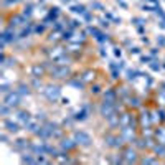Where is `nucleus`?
Returning <instances> with one entry per match:
<instances>
[{
	"label": "nucleus",
	"instance_id": "412c9836",
	"mask_svg": "<svg viewBox=\"0 0 165 165\" xmlns=\"http://www.w3.org/2000/svg\"><path fill=\"white\" fill-rule=\"evenodd\" d=\"M22 164H36V155L35 154H25L23 152V155H22Z\"/></svg>",
	"mask_w": 165,
	"mask_h": 165
},
{
	"label": "nucleus",
	"instance_id": "a211bd4d",
	"mask_svg": "<svg viewBox=\"0 0 165 165\" xmlns=\"http://www.w3.org/2000/svg\"><path fill=\"white\" fill-rule=\"evenodd\" d=\"M88 116H89V107H88V106H83V107L73 116V121H84V119H88Z\"/></svg>",
	"mask_w": 165,
	"mask_h": 165
},
{
	"label": "nucleus",
	"instance_id": "0eeeda50",
	"mask_svg": "<svg viewBox=\"0 0 165 165\" xmlns=\"http://www.w3.org/2000/svg\"><path fill=\"white\" fill-rule=\"evenodd\" d=\"M73 139H74V140L78 142V145H81V147H89V145L92 144L91 135L84 131H74L73 132Z\"/></svg>",
	"mask_w": 165,
	"mask_h": 165
},
{
	"label": "nucleus",
	"instance_id": "2eb2a0df",
	"mask_svg": "<svg viewBox=\"0 0 165 165\" xmlns=\"http://www.w3.org/2000/svg\"><path fill=\"white\" fill-rule=\"evenodd\" d=\"M154 139L157 142H162L165 144V125L164 124H158L155 125V132H154Z\"/></svg>",
	"mask_w": 165,
	"mask_h": 165
},
{
	"label": "nucleus",
	"instance_id": "b1692460",
	"mask_svg": "<svg viewBox=\"0 0 165 165\" xmlns=\"http://www.w3.org/2000/svg\"><path fill=\"white\" fill-rule=\"evenodd\" d=\"M94 74H96L94 71H84L83 74H81V78H83V81H84L86 84H88V83H91V81H94V78H96Z\"/></svg>",
	"mask_w": 165,
	"mask_h": 165
},
{
	"label": "nucleus",
	"instance_id": "39448f33",
	"mask_svg": "<svg viewBox=\"0 0 165 165\" xmlns=\"http://www.w3.org/2000/svg\"><path fill=\"white\" fill-rule=\"evenodd\" d=\"M137 121H139V129H144V127H150L152 124V116H150V109L147 107H140V112L137 114Z\"/></svg>",
	"mask_w": 165,
	"mask_h": 165
},
{
	"label": "nucleus",
	"instance_id": "dca6fc26",
	"mask_svg": "<svg viewBox=\"0 0 165 165\" xmlns=\"http://www.w3.org/2000/svg\"><path fill=\"white\" fill-rule=\"evenodd\" d=\"M66 83H68V84H71V86H74V88H78V89H83V88L86 86V83L83 81L81 76H71L69 79H66Z\"/></svg>",
	"mask_w": 165,
	"mask_h": 165
},
{
	"label": "nucleus",
	"instance_id": "72a5a7b5",
	"mask_svg": "<svg viewBox=\"0 0 165 165\" xmlns=\"http://www.w3.org/2000/svg\"><path fill=\"white\" fill-rule=\"evenodd\" d=\"M140 61H142V63H150L152 58L150 56H140Z\"/></svg>",
	"mask_w": 165,
	"mask_h": 165
},
{
	"label": "nucleus",
	"instance_id": "9b49d317",
	"mask_svg": "<svg viewBox=\"0 0 165 165\" xmlns=\"http://www.w3.org/2000/svg\"><path fill=\"white\" fill-rule=\"evenodd\" d=\"M2 125H3V129H5L8 134H18L20 132V129H22V125L15 121H10V119H7V117H3V121H2Z\"/></svg>",
	"mask_w": 165,
	"mask_h": 165
},
{
	"label": "nucleus",
	"instance_id": "7c9ffc66",
	"mask_svg": "<svg viewBox=\"0 0 165 165\" xmlns=\"http://www.w3.org/2000/svg\"><path fill=\"white\" fill-rule=\"evenodd\" d=\"M32 8H33V7L30 5V3L25 5V8H23V15H25V17H30V15H32Z\"/></svg>",
	"mask_w": 165,
	"mask_h": 165
},
{
	"label": "nucleus",
	"instance_id": "aec40b11",
	"mask_svg": "<svg viewBox=\"0 0 165 165\" xmlns=\"http://www.w3.org/2000/svg\"><path fill=\"white\" fill-rule=\"evenodd\" d=\"M17 91L22 94V96H28L30 92H32V84H25V83H20L17 88H15Z\"/></svg>",
	"mask_w": 165,
	"mask_h": 165
},
{
	"label": "nucleus",
	"instance_id": "c85d7f7f",
	"mask_svg": "<svg viewBox=\"0 0 165 165\" xmlns=\"http://www.w3.org/2000/svg\"><path fill=\"white\" fill-rule=\"evenodd\" d=\"M0 91H2V94H7V92H10L12 89H10V84H7L5 81L2 83V86H0Z\"/></svg>",
	"mask_w": 165,
	"mask_h": 165
},
{
	"label": "nucleus",
	"instance_id": "2f4dec72",
	"mask_svg": "<svg viewBox=\"0 0 165 165\" xmlns=\"http://www.w3.org/2000/svg\"><path fill=\"white\" fill-rule=\"evenodd\" d=\"M157 43H158V46H165V36L164 35H160L157 38Z\"/></svg>",
	"mask_w": 165,
	"mask_h": 165
},
{
	"label": "nucleus",
	"instance_id": "f03ea898",
	"mask_svg": "<svg viewBox=\"0 0 165 165\" xmlns=\"http://www.w3.org/2000/svg\"><path fill=\"white\" fill-rule=\"evenodd\" d=\"M121 154L124 157V164H137L139 162V150L132 144H125L121 149Z\"/></svg>",
	"mask_w": 165,
	"mask_h": 165
},
{
	"label": "nucleus",
	"instance_id": "f8f14e48",
	"mask_svg": "<svg viewBox=\"0 0 165 165\" xmlns=\"http://www.w3.org/2000/svg\"><path fill=\"white\" fill-rule=\"evenodd\" d=\"M61 142H59V147H61V150H66V152H71L74 150L76 147H78V142L71 137H61L59 139Z\"/></svg>",
	"mask_w": 165,
	"mask_h": 165
},
{
	"label": "nucleus",
	"instance_id": "ddd939ff",
	"mask_svg": "<svg viewBox=\"0 0 165 165\" xmlns=\"http://www.w3.org/2000/svg\"><path fill=\"white\" fill-rule=\"evenodd\" d=\"M46 66L45 63L43 65H40V63H35V65H32V68H30V74H32V78H43L46 74Z\"/></svg>",
	"mask_w": 165,
	"mask_h": 165
},
{
	"label": "nucleus",
	"instance_id": "5701e85b",
	"mask_svg": "<svg viewBox=\"0 0 165 165\" xmlns=\"http://www.w3.org/2000/svg\"><path fill=\"white\" fill-rule=\"evenodd\" d=\"M32 88H35L36 91H45V86L41 83V78H32Z\"/></svg>",
	"mask_w": 165,
	"mask_h": 165
},
{
	"label": "nucleus",
	"instance_id": "1a4fd4ad",
	"mask_svg": "<svg viewBox=\"0 0 165 165\" xmlns=\"http://www.w3.org/2000/svg\"><path fill=\"white\" fill-rule=\"evenodd\" d=\"M32 140L30 139H17L15 142H13V150H17V152H26V150H30L32 149Z\"/></svg>",
	"mask_w": 165,
	"mask_h": 165
},
{
	"label": "nucleus",
	"instance_id": "c756f323",
	"mask_svg": "<svg viewBox=\"0 0 165 165\" xmlns=\"http://www.w3.org/2000/svg\"><path fill=\"white\" fill-rule=\"evenodd\" d=\"M149 66H150L152 71H158V69H160V63H158V61H150Z\"/></svg>",
	"mask_w": 165,
	"mask_h": 165
},
{
	"label": "nucleus",
	"instance_id": "cd10ccee",
	"mask_svg": "<svg viewBox=\"0 0 165 165\" xmlns=\"http://www.w3.org/2000/svg\"><path fill=\"white\" fill-rule=\"evenodd\" d=\"M89 92H91V94H94V96H96V94H99V92H101V86H99V84H91Z\"/></svg>",
	"mask_w": 165,
	"mask_h": 165
},
{
	"label": "nucleus",
	"instance_id": "a19ab883",
	"mask_svg": "<svg viewBox=\"0 0 165 165\" xmlns=\"http://www.w3.org/2000/svg\"><path fill=\"white\" fill-rule=\"evenodd\" d=\"M63 2H65V3H68V2H69V0H63Z\"/></svg>",
	"mask_w": 165,
	"mask_h": 165
},
{
	"label": "nucleus",
	"instance_id": "4c0bfd02",
	"mask_svg": "<svg viewBox=\"0 0 165 165\" xmlns=\"http://www.w3.org/2000/svg\"><path fill=\"white\" fill-rule=\"evenodd\" d=\"M114 55H116V56H121V55H122L121 48H114Z\"/></svg>",
	"mask_w": 165,
	"mask_h": 165
},
{
	"label": "nucleus",
	"instance_id": "4468645a",
	"mask_svg": "<svg viewBox=\"0 0 165 165\" xmlns=\"http://www.w3.org/2000/svg\"><path fill=\"white\" fill-rule=\"evenodd\" d=\"M102 99H106V101H111V102H116L119 99V92L116 88H109V89H106L104 92H102Z\"/></svg>",
	"mask_w": 165,
	"mask_h": 165
},
{
	"label": "nucleus",
	"instance_id": "473e14b6",
	"mask_svg": "<svg viewBox=\"0 0 165 165\" xmlns=\"http://www.w3.org/2000/svg\"><path fill=\"white\" fill-rule=\"evenodd\" d=\"M43 30H45V23H43V25H38L36 28H35V32L36 33H43Z\"/></svg>",
	"mask_w": 165,
	"mask_h": 165
},
{
	"label": "nucleus",
	"instance_id": "6e6552de",
	"mask_svg": "<svg viewBox=\"0 0 165 165\" xmlns=\"http://www.w3.org/2000/svg\"><path fill=\"white\" fill-rule=\"evenodd\" d=\"M45 53L48 55V58H50V59H53V61L56 63V61H58L59 58H63V56H65V55H66L68 51H66L65 48H61V46H55V48L45 50Z\"/></svg>",
	"mask_w": 165,
	"mask_h": 165
},
{
	"label": "nucleus",
	"instance_id": "bb28decb",
	"mask_svg": "<svg viewBox=\"0 0 165 165\" xmlns=\"http://www.w3.org/2000/svg\"><path fill=\"white\" fill-rule=\"evenodd\" d=\"M158 111V119H160V124H165V109L164 107H157Z\"/></svg>",
	"mask_w": 165,
	"mask_h": 165
},
{
	"label": "nucleus",
	"instance_id": "20e7f679",
	"mask_svg": "<svg viewBox=\"0 0 165 165\" xmlns=\"http://www.w3.org/2000/svg\"><path fill=\"white\" fill-rule=\"evenodd\" d=\"M22 94H20L17 89H12L10 92H7V94H3V101L2 102H5L7 106H10L12 109H18L20 102H22Z\"/></svg>",
	"mask_w": 165,
	"mask_h": 165
},
{
	"label": "nucleus",
	"instance_id": "393cba45",
	"mask_svg": "<svg viewBox=\"0 0 165 165\" xmlns=\"http://www.w3.org/2000/svg\"><path fill=\"white\" fill-rule=\"evenodd\" d=\"M13 109L10 107V106H7L5 102H2V106H0V116H3V117H7L10 112H12Z\"/></svg>",
	"mask_w": 165,
	"mask_h": 165
},
{
	"label": "nucleus",
	"instance_id": "f3484780",
	"mask_svg": "<svg viewBox=\"0 0 165 165\" xmlns=\"http://www.w3.org/2000/svg\"><path fill=\"white\" fill-rule=\"evenodd\" d=\"M150 152L152 154H155L157 157H165V144L155 140V144H154V147L150 149Z\"/></svg>",
	"mask_w": 165,
	"mask_h": 165
},
{
	"label": "nucleus",
	"instance_id": "f257e3e1",
	"mask_svg": "<svg viewBox=\"0 0 165 165\" xmlns=\"http://www.w3.org/2000/svg\"><path fill=\"white\" fill-rule=\"evenodd\" d=\"M104 142L107 147H111V149H117V150H121L122 147L125 145V140L122 139V135L121 134H116L114 131L107 132L104 135Z\"/></svg>",
	"mask_w": 165,
	"mask_h": 165
},
{
	"label": "nucleus",
	"instance_id": "9d476101",
	"mask_svg": "<svg viewBox=\"0 0 165 165\" xmlns=\"http://www.w3.org/2000/svg\"><path fill=\"white\" fill-rule=\"evenodd\" d=\"M15 116H17V122H18L22 127H26V124L32 121V114L28 111H23V109H17L15 111Z\"/></svg>",
	"mask_w": 165,
	"mask_h": 165
},
{
	"label": "nucleus",
	"instance_id": "c9c22d12",
	"mask_svg": "<svg viewBox=\"0 0 165 165\" xmlns=\"http://www.w3.org/2000/svg\"><path fill=\"white\" fill-rule=\"evenodd\" d=\"M145 2H149L150 5H154V7H158V2L157 0H145Z\"/></svg>",
	"mask_w": 165,
	"mask_h": 165
},
{
	"label": "nucleus",
	"instance_id": "e433bc0d",
	"mask_svg": "<svg viewBox=\"0 0 165 165\" xmlns=\"http://www.w3.org/2000/svg\"><path fill=\"white\" fill-rule=\"evenodd\" d=\"M101 26H102V28H107V26H109V22H107V20H102V22H101Z\"/></svg>",
	"mask_w": 165,
	"mask_h": 165
},
{
	"label": "nucleus",
	"instance_id": "4be33fe9",
	"mask_svg": "<svg viewBox=\"0 0 165 165\" xmlns=\"http://www.w3.org/2000/svg\"><path fill=\"white\" fill-rule=\"evenodd\" d=\"M142 74H144V73L137 71V69H127V71H125V79H127V81H134L137 76H142Z\"/></svg>",
	"mask_w": 165,
	"mask_h": 165
},
{
	"label": "nucleus",
	"instance_id": "a878e982",
	"mask_svg": "<svg viewBox=\"0 0 165 165\" xmlns=\"http://www.w3.org/2000/svg\"><path fill=\"white\" fill-rule=\"evenodd\" d=\"M71 12L73 13H79V15H84V13H86V7L84 5H73L71 7Z\"/></svg>",
	"mask_w": 165,
	"mask_h": 165
},
{
	"label": "nucleus",
	"instance_id": "423d86ee",
	"mask_svg": "<svg viewBox=\"0 0 165 165\" xmlns=\"http://www.w3.org/2000/svg\"><path fill=\"white\" fill-rule=\"evenodd\" d=\"M45 98L50 101V102H56L59 98H61V89H59V86L56 84H50V86H45Z\"/></svg>",
	"mask_w": 165,
	"mask_h": 165
},
{
	"label": "nucleus",
	"instance_id": "58836bf2",
	"mask_svg": "<svg viewBox=\"0 0 165 165\" xmlns=\"http://www.w3.org/2000/svg\"><path fill=\"white\" fill-rule=\"evenodd\" d=\"M131 53H134V55H139V53H140V50H139V48H131Z\"/></svg>",
	"mask_w": 165,
	"mask_h": 165
},
{
	"label": "nucleus",
	"instance_id": "ea45409f",
	"mask_svg": "<svg viewBox=\"0 0 165 165\" xmlns=\"http://www.w3.org/2000/svg\"><path fill=\"white\" fill-rule=\"evenodd\" d=\"M152 56H155V55H157V53H158V48H152Z\"/></svg>",
	"mask_w": 165,
	"mask_h": 165
},
{
	"label": "nucleus",
	"instance_id": "f704fd0d",
	"mask_svg": "<svg viewBox=\"0 0 165 165\" xmlns=\"http://www.w3.org/2000/svg\"><path fill=\"white\" fill-rule=\"evenodd\" d=\"M7 139H8V135H7L5 132H2V135H0V140H2V142H7Z\"/></svg>",
	"mask_w": 165,
	"mask_h": 165
},
{
	"label": "nucleus",
	"instance_id": "7ed1b4c3",
	"mask_svg": "<svg viewBox=\"0 0 165 165\" xmlns=\"http://www.w3.org/2000/svg\"><path fill=\"white\" fill-rule=\"evenodd\" d=\"M117 101H119V99H117ZM117 101H116V102H117ZM116 102H111V101L102 99V102L99 104V116H101V117H104V119H107L109 116L119 112L117 111V104H116Z\"/></svg>",
	"mask_w": 165,
	"mask_h": 165
},
{
	"label": "nucleus",
	"instance_id": "6ab92c4d",
	"mask_svg": "<svg viewBox=\"0 0 165 165\" xmlns=\"http://www.w3.org/2000/svg\"><path fill=\"white\" fill-rule=\"evenodd\" d=\"M139 162H140V164H158V162H160V158H158L155 154H150V155L140 157V158H139Z\"/></svg>",
	"mask_w": 165,
	"mask_h": 165
}]
</instances>
